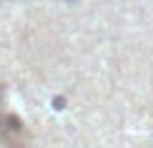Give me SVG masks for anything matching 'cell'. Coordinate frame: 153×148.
Wrapping results in <instances>:
<instances>
[{"label": "cell", "instance_id": "cell-1", "mask_svg": "<svg viewBox=\"0 0 153 148\" xmlns=\"http://www.w3.org/2000/svg\"><path fill=\"white\" fill-rule=\"evenodd\" d=\"M0 141L10 148H25V128L18 115L5 111V93L0 86Z\"/></svg>", "mask_w": 153, "mask_h": 148}]
</instances>
